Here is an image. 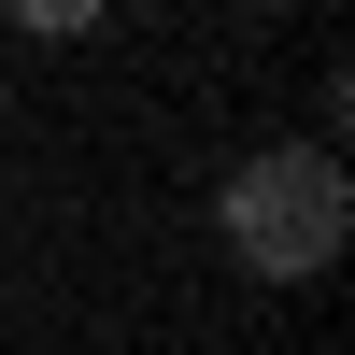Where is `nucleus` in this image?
<instances>
[{"mask_svg":"<svg viewBox=\"0 0 355 355\" xmlns=\"http://www.w3.org/2000/svg\"><path fill=\"white\" fill-rule=\"evenodd\" d=\"M341 227H355V185H341L327 142H270V157L227 171V256L256 284H313L341 256Z\"/></svg>","mask_w":355,"mask_h":355,"instance_id":"obj_1","label":"nucleus"},{"mask_svg":"<svg viewBox=\"0 0 355 355\" xmlns=\"http://www.w3.org/2000/svg\"><path fill=\"white\" fill-rule=\"evenodd\" d=\"M15 28H100V0H15Z\"/></svg>","mask_w":355,"mask_h":355,"instance_id":"obj_2","label":"nucleus"},{"mask_svg":"<svg viewBox=\"0 0 355 355\" xmlns=\"http://www.w3.org/2000/svg\"><path fill=\"white\" fill-rule=\"evenodd\" d=\"M256 15H284V0H256Z\"/></svg>","mask_w":355,"mask_h":355,"instance_id":"obj_3","label":"nucleus"}]
</instances>
